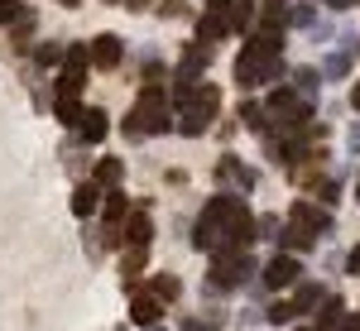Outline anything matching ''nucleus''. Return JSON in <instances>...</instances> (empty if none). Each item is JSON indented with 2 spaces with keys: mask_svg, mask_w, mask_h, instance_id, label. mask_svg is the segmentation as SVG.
I'll return each mask as SVG.
<instances>
[{
  "mask_svg": "<svg viewBox=\"0 0 360 331\" xmlns=\"http://www.w3.org/2000/svg\"><path fill=\"white\" fill-rule=\"evenodd\" d=\"M173 101H178V135H202V130H207V125H212V120H217V110H221V96H217V86H178V96H173Z\"/></svg>",
  "mask_w": 360,
  "mask_h": 331,
  "instance_id": "obj_1",
  "label": "nucleus"
},
{
  "mask_svg": "<svg viewBox=\"0 0 360 331\" xmlns=\"http://www.w3.org/2000/svg\"><path fill=\"white\" fill-rule=\"evenodd\" d=\"M168 125H173V101H168V91L164 86H144L139 101H135V110L125 115V135H135V139L164 135Z\"/></svg>",
  "mask_w": 360,
  "mask_h": 331,
  "instance_id": "obj_2",
  "label": "nucleus"
},
{
  "mask_svg": "<svg viewBox=\"0 0 360 331\" xmlns=\"http://www.w3.org/2000/svg\"><path fill=\"white\" fill-rule=\"evenodd\" d=\"M264 110H269V120H274L278 130H298V125H307L312 120V96H303V91H269V101H264Z\"/></svg>",
  "mask_w": 360,
  "mask_h": 331,
  "instance_id": "obj_3",
  "label": "nucleus"
},
{
  "mask_svg": "<svg viewBox=\"0 0 360 331\" xmlns=\"http://www.w3.org/2000/svg\"><path fill=\"white\" fill-rule=\"evenodd\" d=\"M255 274V259H250L245 249H217L212 254V288L217 293H226V288H236V283H245V278Z\"/></svg>",
  "mask_w": 360,
  "mask_h": 331,
  "instance_id": "obj_4",
  "label": "nucleus"
},
{
  "mask_svg": "<svg viewBox=\"0 0 360 331\" xmlns=\"http://www.w3.org/2000/svg\"><path fill=\"white\" fill-rule=\"evenodd\" d=\"M120 240L130 249H149V240H154V221H149V212H130V216L120 221Z\"/></svg>",
  "mask_w": 360,
  "mask_h": 331,
  "instance_id": "obj_5",
  "label": "nucleus"
},
{
  "mask_svg": "<svg viewBox=\"0 0 360 331\" xmlns=\"http://www.w3.org/2000/svg\"><path fill=\"white\" fill-rule=\"evenodd\" d=\"M303 278V264L293 259V254H274L269 264H264V283L269 288H288V283H298Z\"/></svg>",
  "mask_w": 360,
  "mask_h": 331,
  "instance_id": "obj_6",
  "label": "nucleus"
},
{
  "mask_svg": "<svg viewBox=\"0 0 360 331\" xmlns=\"http://www.w3.org/2000/svg\"><path fill=\"white\" fill-rule=\"evenodd\" d=\"M0 29H20V34H29V29H34V10H29L25 0H0Z\"/></svg>",
  "mask_w": 360,
  "mask_h": 331,
  "instance_id": "obj_7",
  "label": "nucleus"
},
{
  "mask_svg": "<svg viewBox=\"0 0 360 331\" xmlns=\"http://www.w3.org/2000/svg\"><path fill=\"white\" fill-rule=\"evenodd\" d=\"M86 58H91L96 67H120V39H115V34H96L91 48H86Z\"/></svg>",
  "mask_w": 360,
  "mask_h": 331,
  "instance_id": "obj_8",
  "label": "nucleus"
},
{
  "mask_svg": "<svg viewBox=\"0 0 360 331\" xmlns=\"http://www.w3.org/2000/svg\"><path fill=\"white\" fill-rule=\"evenodd\" d=\"M72 130H77V139H82V144H101V139H106V110H96V106L82 110Z\"/></svg>",
  "mask_w": 360,
  "mask_h": 331,
  "instance_id": "obj_9",
  "label": "nucleus"
},
{
  "mask_svg": "<svg viewBox=\"0 0 360 331\" xmlns=\"http://www.w3.org/2000/svg\"><path fill=\"white\" fill-rule=\"evenodd\" d=\"M164 317V303L154 298V293H135V303H130V322H139V327H154Z\"/></svg>",
  "mask_w": 360,
  "mask_h": 331,
  "instance_id": "obj_10",
  "label": "nucleus"
},
{
  "mask_svg": "<svg viewBox=\"0 0 360 331\" xmlns=\"http://www.w3.org/2000/svg\"><path fill=\"white\" fill-rule=\"evenodd\" d=\"M217 178H221V183H231V188H240V193H250V188H255V173H250L240 159H221V164H217Z\"/></svg>",
  "mask_w": 360,
  "mask_h": 331,
  "instance_id": "obj_11",
  "label": "nucleus"
},
{
  "mask_svg": "<svg viewBox=\"0 0 360 331\" xmlns=\"http://www.w3.org/2000/svg\"><path fill=\"white\" fill-rule=\"evenodd\" d=\"M293 226H303V231L317 235V231H327V226H332V216H327L322 207H312V202H298V207H293Z\"/></svg>",
  "mask_w": 360,
  "mask_h": 331,
  "instance_id": "obj_12",
  "label": "nucleus"
},
{
  "mask_svg": "<svg viewBox=\"0 0 360 331\" xmlns=\"http://www.w3.org/2000/svg\"><path fill=\"white\" fill-rule=\"evenodd\" d=\"M101 212V193H96V183H82L77 193H72V216H96Z\"/></svg>",
  "mask_w": 360,
  "mask_h": 331,
  "instance_id": "obj_13",
  "label": "nucleus"
},
{
  "mask_svg": "<svg viewBox=\"0 0 360 331\" xmlns=\"http://www.w3.org/2000/svg\"><path fill=\"white\" fill-rule=\"evenodd\" d=\"M207 48H193V53L183 58V63H178V86H193L197 77H202V72H207Z\"/></svg>",
  "mask_w": 360,
  "mask_h": 331,
  "instance_id": "obj_14",
  "label": "nucleus"
},
{
  "mask_svg": "<svg viewBox=\"0 0 360 331\" xmlns=\"http://www.w3.org/2000/svg\"><path fill=\"white\" fill-rule=\"evenodd\" d=\"M226 34H231V29H226L221 10H217V5H212V10H207V15H202V20H197V39H202V44H217V39H226Z\"/></svg>",
  "mask_w": 360,
  "mask_h": 331,
  "instance_id": "obj_15",
  "label": "nucleus"
},
{
  "mask_svg": "<svg viewBox=\"0 0 360 331\" xmlns=\"http://www.w3.org/2000/svg\"><path fill=\"white\" fill-rule=\"evenodd\" d=\"M120 178H125V164H120V159H101V164H96V183H101V188H120Z\"/></svg>",
  "mask_w": 360,
  "mask_h": 331,
  "instance_id": "obj_16",
  "label": "nucleus"
},
{
  "mask_svg": "<svg viewBox=\"0 0 360 331\" xmlns=\"http://www.w3.org/2000/svg\"><path fill=\"white\" fill-rule=\"evenodd\" d=\"M125 216H130V202H125L120 188H111V197H106V226H120Z\"/></svg>",
  "mask_w": 360,
  "mask_h": 331,
  "instance_id": "obj_17",
  "label": "nucleus"
},
{
  "mask_svg": "<svg viewBox=\"0 0 360 331\" xmlns=\"http://www.w3.org/2000/svg\"><path fill=\"white\" fill-rule=\"evenodd\" d=\"M278 235H283V245H288V249H298V254L317 245V235H312V231H303V226H288V231H278Z\"/></svg>",
  "mask_w": 360,
  "mask_h": 331,
  "instance_id": "obj_18",
  "label": "nucleus"
},
{
  "mask_svg": "<svg viewBox=\"0 0 360 331\" xmlns=\"http://www.w3.org/2000/svg\"><path fill=\"white\" fill-rule=\"evenodd\" d=\"M149 293H154L159 303H173V298H178V278L173 274H154L149 278Z\"/></svg>",
  "mask_w": 360,
  "mask_h": 331,
  "instance_id": "obj_19",
  "label": "nucleus"
},
{
  "mask_svg": "<svg viewBox=\"0 0 360 331\" xmlns=\"http://www.w3.org/2000/svg\"><path fill=\"white\" fill-rule=\"evenodd\" d=\"M317 303H322V288H317V283H303L298 298H293V312H312Z\"/></svg>",
  "mask_w": 360,
  "mask_h": 331,
  "instance_id": "obj_20",
  "label": "nucleus"
},
{
  "mask_svg": "<svg viewBox=\"0 0 360 331\" xmlns=\"http://www.w3.org/2000/svg\"><path fill=\"white\" fill-rule=\"evenodd\" d=\"M58 120H63V125H77V115H82V101H77V96H58Z\"/></svg>",
  "mask_w": 360,
  "mask_h": 331,
  "instance_id": "obj_21",
  "label": "nucleus"
},
{
  "mask_svg": "<svg viewBox=\"0 0 360 331\" xmlns=\"http://www.w3.org/2000/svg\"><path fill=\"white\" fill-rule=\"evenodd\" d=\"M259 10H264V20H269V25H283V10H288V0H259Z\"/></svg>",
  "mask_w": 360,
  "mask_h": 331,
  "instance_id": "obj_22",
  "label": "nucleus"
},
{
  "mask_svg": "<svg viewBox=\"0 0 360 331\" xmlns=\"http://www.w3.org/2000/svg\"><path fill=\"white\" fill-rule=\"evenodd\" d=\"M240 120H245V125H255L259 135L269 130V120H264V110H259V106H240Z\"/></svg>",
  "mask_w": 360,
  "mask_h": 331,
  "instance_id": "obj_23",
  "label": "nucleus"
},
{
  "mask_svg": "<svg viewBox=\"0 0 360 331\" xmlns=\"http://www.w3.org/2000/svg\"><path fill=\"white\" fill-rule=\"evenodd\" d=\"M288 317H298V312H293V303H274V307H269V322H274V327H283Z\"/></svg>",
  "mask_w": 360,
  "mask_h": 331,
  "instance_id": "obj_24",
  "label": "nucleus"
},
{
  "mask_svg": "<svg viewBox=\"0 0 360 331\" xmlns=\"http://www.w3.org/2000/svg\"><path fill=\"white\" fill-rule=\"evenodd\" d=\"M39 63H44V67H58V63H63V48H58V44H44V48H39Z\"/></svg>",
  "mask_w": 360,
  "mask_h": 331,
  "instance_id": "obj_25",
  "label": "nucleus"
},
{
  "mask_svg": "<svg viewBox=\"0 0 360 331\" xmlns=\"http://www.w3.org/2000/svg\"><path fill=\"white\" fill-rule=\"evenodd\" d=\"M298 86H303V96H312V86H317V72H312V67H298Z\"/></svg>",
  "mask_w": 360,
  "mask_h": 331,
  "instance_id": "obj_26",
  "label": "nucleus"
},
{
  "mask_svg": "<svg viewBox=\"0 0 360 331\" xmlns=\"http://www.w3.org/2000/svg\"><path fill=\"white\" fill-rule=\"evenodd\" d=\"M346 67H351V58H346V53H336L332 63H327V77H341V72H346Z\"/></svg>",
  "mask_w": 360,
  "mask_h": 331,
  "instance_id": "obj_27",
  "label": "nucleus"
},
{
  "mask_svg": "<svg viewBox=\"0 0 360 331\" xmlns=\"http://www.w3.org/2000/svg\"><path fill=\"white\" fill-rule=\"evenodd\" d=\"M293 25H317V20H312V5H298V10H293Z\"/></svg>",
  "mask_w": 360,
  "mask_h": 331,
  "instance_id": "obj_28",
  "label": "nucleus"
},
{
  "mask_svg": "<svg viewBox=\"0 0 360 331\" xmlns=\"http://www.w3.org/2000/svg\"><path fill=\"white\" fill-rule=\"evenodd\" d=\"M346 274H360V245L346 254Z\"/></svg>",
  "mask_w": 360,
  "mask_h": 331,
  "instance_id": "obj_29",
  "label": "nucleus"
},
{
  "mask_svg": "<svg viewBox=\"0 0 360 331\" xmlns=\"http://www.w3.org/2000/svg\"><path fill=\"white\" fill-rule=\"evenodd\" d=\"M351 106H356V110H360V82H356V91H351Z\"/></svg>",
  "mask_w": 360,
  "mask_h": 331,
  "instance_id": "obj_30",
  "label": "nucleus"
},
{
  "mask_svg": "<svg viewBox=\"0 0 360 331\" xmlns=\"http://www.w3.org/2000/svg\"><path fill=\"white\" fill-rule=\"evenodd\" d=\"M327 5H332V10H346V5H351V0H327Z\"/></svg>",
  "mask_w": 360,
  "mask_h": 331,
  "instance_id": "obj_31",
  "label": "nucleus"
},
{
  "mask_svg": "<svg viewBox=\"0 0 360 331\" xmlns=\"http://www.w3.org/2000/svg\"><path fill=\"white\" fill-rule=\"evenodd\" d=\"M144 331H164V327H159V322H154V327H144Z\"/></svg>",
  "mask_w": 360,
  "mask_h": 331,
  "instance_id": "obj_32",
  "label": "nucleus"
},
{
  "mask_svg": "<svg viewBox=\"0 0 360 331\" xmlns=\"http://www.w3.org/2000/svg\"><path fill=\"white\" fill-rule=\"evenodd\" d=\"M298 331H317V327H298Z\"/></svg>",
  "mask_w": 360,
  "mask_h": 331,
  "instance_id": "obj_33",
  "label": "nucleus"
},
{
  "mask_svg": "<svg viewBox=\"0 0 360 331\" xmlns=\"http://www.w3.org/2000/svg\"><path fill=\"white\" fill-rule=\"evenodd\" d=\"M63 5H77V0H63Z\"/></svg>",
  "mask_w": 360,
  "mask_h": 331,
  "instance_id": "obj_34",
  "label": "nucleus"
}]
</instances>
